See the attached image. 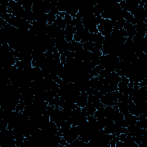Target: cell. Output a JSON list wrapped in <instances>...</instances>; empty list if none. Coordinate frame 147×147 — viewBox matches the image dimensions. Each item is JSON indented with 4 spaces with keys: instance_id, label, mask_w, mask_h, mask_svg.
Here are the masks:
<instances>
[{
    "instance_id": "6da1fadb",
    "label": "cell",
    "mask_w": 147,
    "mask_h": 147,
    "mask_svg": "<svg viewBox=\"0 0 147 147\" xmlns=\"http://www.w3.org/2000/svg\"><path fill=\"white\" fill-rule=\"evenodd\" d=\"M119 94L118 90L106 93L102 96L100 100L105 106H114L118 102Z\"/></svg>"
},
{
    "instance_id": "7a4b0ae2",
    "label": "cell",
    "mask_w": 147,
    "mask_h": 147,
    "mask_svg": "<svg viewBox=\"0 0 147 147\" xmlns=\"http://www.w3.org/2000/svg\"><path fill=\"white\" fill-rule=\"evenodd\" d=\"M87 101H88V94L86 92H83L80 93L76 103L79 107L81 108H83L86 105Z\"/></svg>"
},
{
    "instance_id": "3957f363",
    "label": "cell",
    "mask_w": 147,
    "mask_h": 147,
    "mask_svg": "<svg viewBox=\"0 0 147 147\" xmlns=\"http://www.w3.org/2000/svg\"><path fill=\"white\" fill-rule=\"evenodd\" d=\"M63 20H64L65 24H66V25H70L71 24V22L72 20V17H71L69 14L66 13L65 17L63 18Z\"/></svg>"
}]
</instances>
